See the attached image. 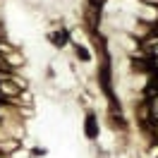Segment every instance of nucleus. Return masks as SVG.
<instances>
[{
    "label": "nucleus",
    "mask_w": 158,
    "mask_h": 158,
    "mask_svg": "<svg viewBox=\"0 0 158 158\" xmlns=\"http://www.w3.org/2000/svg\"><path fill=\"white\" fill-rule=\"evenodd\" d=\"M48 156V148L46 146H34L29 148V158H46Z\"/></svg>",
    "instance_id": "20e7f679"
},
{
    "label": "nucleus",
    "mask_w": 158,
    "mask_h": 158,
    "mask_svg": "<svg viewBox=\"0 0 158 158\" xmlns=\"http://www.w3.org/2000/svg\"><path fill=\"white\" fill-rule=\"evenodd\" d=\"M84 137L91 139V141H96L101 137V127H98V118H96V113L89 110L86 113V118H84Z\"/></svg>",
    "instance_id": "f257e3e1"
},
{
    "label": "nucleus",
    "mask_w": 158,
    "mask_h": 158,
    "mask_svg": "<svg viewBox=\"0 0 158 158\" xmlns=\"http://www.w3.org/2000/svg\"><path fill=\"white\" fill-rule=\"evenodd\" d=\"M19 146H22L19 139L7 137V139H2V141H0V153H2V156H10V153H15V151H17Z\"/></svg>",
    "instance_id": "7ed1b4c3"
},
{
    "label": "nucleus",
    "mask_w": 158,
    "mask_h": 158,
    "mask_svg": "<svg viewBox=\"0 0 158 158\" xmlns=\"http://www.w3.org/2000/svg\"><path fill=\"white\" fill-rule=\"evenodd\" d=\"M151 67H153V74L158 72V58H151Z\"/></svg>",
    "instance_id": "39448f33"
},
{
    "label": "nucleus",
    "mask_w": 158,
    "mask_h": 158,
    "mask_svg": "<svg viewBox=\"0 0 158 158\" xmlns=\"http://www.w3.org/2000/svg\"><path fill=\"white\" fill-rule=\"evenodd\" d=\"M137 19L141 22H148V24H156L158 22V5H148V2H139L137 7Z\"/></svg>",
    "instance_id": "f03ea898"
},
{
    "label": "nucleus",
    "mask_w": 158,
    "mask_h": 158,
    "mask_svg": "<svg viewBox=\"0 0 158 158\" xmlns=\"http://www.w3.org/2000/svg\"><path fill=\"white\" fill-rule=\"evenodd\" d=\"M0 158H10V156H2V153H0Z\"/></svg>",
    "instance_id": "423d86ee"
}]
</instances>
